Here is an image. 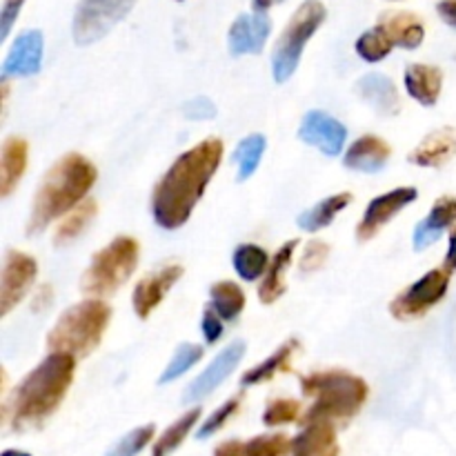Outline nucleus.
<instances>
[{
  "mask_svg": "<svg viewBox=\"0 0 456 456\" xmlns=\"http://www.w3.org/2000/svg\"><path fill=\"white\" fill-rule=\"evenodd\" d=\"M221 160L223 142L218 138H208L178 156L154 190L151 212L156 225L163 230H178L185 225Z\"/></svg>",
  "mask_w": 456,
  "mask_h": 456,
  "instance_id": "1",
  "label": "nucleus"
},
{
  "mask_svg": "<svg viewBox=\"0 0 456 456\" xmlns=\"http://www.w3.org/2000/svg\"><path fill=\"white\" fill-rule=\"evenodd\" d=\"M76 359L52 352L38 368L31 370L12 399V426L16 430L38 426L52 417L74 383Z\"/></svg>",
  "mask_w": 456,
  "mask_h": 456,
  "instance_id": "2",
  "label": "nucleus"
},
{
  "mask_svg": "<svg viewBox=\"0 0 456 456\" xmlns=\"http://www.w3.org/2000/svg\"><path fill=\"white\" fill-rule=\"evenodd\" d=\"M96 183V167L80 154H67L53 165L36 191L27 234L43 232L53 218L78 208Z\"/></svg>",
  "mask_w": 456,
  "mask_h": 456,
  "instance_id": "3",
  "label": "nucleus"
},
{
  "mask_svg": "<svg viewBox=\"0 0 456 456\" xmlns=\"http://www.w3.org/2000/svg\"><path fill=\"white\" fill-rule=\"evenodd\" d=\"M303 395L312 396L314 403L307 410L305 423L314 421H347L368 401V383L343 370L314 372L301 379Z\"/></svg>",
  "mask_w": 456,
  "mask_h": 456,
  "instance_id": "4",
  "label": "nucleus"
},
{
  "mask_svg": "<svg viewBox=\"0 0 456 456\" xmlns=\"http://www.w3.org/2000/svg\"><path fill=\"white\" fill-rule=\"evenodd\" d=\"M111 310L102 301H83L69 307L58 319L47 337V347L58 354H69L74 359L92 354L101 343L107 325H110Z\"/></svg>",
  "mask_w": 456,
  "mask_h": 456,
  "instance_id": "5",
  "label": "nucleus"
},
{
  "mask_svg": "<svg viewBox=\"0 0 456 456\" xmlns=\"http://www.w3.org/2000/svg\"><path fill=\"white\" fill-rule=\"evenodd\" d=\"M325 16H328V12H325V4L321 0H305L294 12L288 27L281 34L279 43H276L274 53H272V71H274L276 83H285V80L292 78L298 62H301L307 40L323 25Z\"/></svg>",
  "mask_w": 456,
  "mask_h": 456,
  "instance_id": "6",
  "label": "nucleus"
},
{
  "mask_svg": "<svg viewBox=\"0 0 456 456\" xmlns=\"http://www.w3.org/2000/svg\"><path fill=\"white\" fill-rule=\"evenodd\" d=\"M138 265V243L132 236H118L94 256L83 276V289L94 297L111 294L134 274Z\"/></svg>",
  "mask_w": 456,
  "mask_h": 456,
  "instance_id": "7",
  "label": "nucleus"
},
{
  "mask_svg": "<svg viewBox=\"0 0 456 456\" xmlns=\"http://www.w3.org/2000/svg\"><path fill=\"white\" fill-rule=\"evenodd\" d=\"M134 4L136 0H80L71 22L76 45H92L101 40L132 12Z\"/></svg>",
  "mask_w": 456,
  "mask_h": 456,
  "instance_id": "8",
  "label": "nucleus"
},
{
  "mask_svg": "<svg viewBox=\"0 0 456 456\" xmlns=\"http://www.w3.org/2000/svg\"><path fill=\"white\" fill-rule=\"evenodd\" d=\"M450 288V272L448 270H432L423 274L417 283L410 285L408 289L399 294L392 301L390 312L399 321H412L419 316L428 314L435 305L444 301Z\"/></svg>",
  "mask_w": 456,
  "mask_h": 456,
  "instance_id": "9",
  "label": "nucleus"
},
{
  "mask_svg": "<svg viewBox=\"0 0 456 456\" xmlns=\"http://www.w3.org/2000/svg\"><path fill=\"white\" fill-rule=\"evenodd\" d=\"M36 274H38V263L29 254L9 249L4 256L3 267V283H0V314L7 316L12 307L25 298L34 285Z\"/></svg>",
  "mask_w": 456,
  "mask_h": 456,
  "instance_id": "10",
  "label": "nucleus"
},
{
  "mask_svg": "<svg viewBox=\"0 0 456 456\" xmlns=\"http://www.w3.org/2000/svg\"><path fill=\"white\" fill-rule=\"evenodd\" d=\"M298 138L305 145L316 147L325 156H338L347 141V129L341 120L330 116L328 111H307L298 127Z\"/></svg>",
  "mask_w": 456,
  "mask_h": 456,
  "instance_id": "11",
  "label": "nucleus"
},
{
  "mask_svg": "<svg viewBox=\"0 0 456 456\" xmlns=\"http://www.w3.org/2000/svg\"><path fill=\"white\" fill-rule=\"evenodd\" d=\"M417 196L419 191L414 190V187H396V190L387 191V194L377 196V199L368 205L359 227H356V239L359 240L374 239V236L381 232V227L387 225V223L401 212V209L408 208L410 203H414Z\"/></svg>",
  "mask_w": 456,
  "mask_h": 456,
  "instance_id": "12",
  "label": "nucleus"
},
{
  "mask_svg": "<svg viewBox=\"0 0 456 456\" xmlns=\"http://www.w3.org/2000/svg\"><path fill=\"white\" fill-rule=\"evenodd\" d=\"M243 354H245L243 341L230 343V346H227L225 350H223L221 354H218L216 359L208 365V370H205L200 377H196L194 381L187 386L185 395H183V401H185V403H196V401H200V399H205L208 395H212V392L216 390V387L221 386V383L225 381V379L230 377L236 368H239V363L243 361Z\"/></svg>",
  "mask_w": 456,
  "mask_h": 456,
  "instance_id": "13",
  "label": "nucleus"
},
{
  "mask_svg": "<svg viewBox=\"0 0 456 456\" xmlns=\"http://www.w3.org/2000/svg\"><path fill=\"white\" fill-rule=\"evenodd\" d=\"M272 31V20L265 13H243L236 18L227 34L232 56L258 53L265 47V40Z\"/></svg>",
  "mask_w": 456,
  "mask_h": 456,
  "instance_id": "14",
  "label": "nucleus"
},
{
  "mask_svg": "<svg viewBox=\"0 0 456 456\" xmlns=\"http://www.w3.org/2000/svg\"><path fill=\"white\" fill-rule=\"evenodd\" d=\"M43 34L38 29L18 36L3 62V80L12 76H34L43 65Z\"/></svg>",
  "mask_w": 456,
  "mask_h": 456,
  "instance_id": "15",
  "label": "nucleus"
},
{
  "mask_svg": "<svg viewBox=\"0 0 456 456\" xmlns=\"http://www.w3.org/2000/svg\"><path fill=\"white\" fill-rule=\"evenodd\" d=\"M183 276L181 265H167L160 272H154L147 279H142L141 283L134 288V312L138 314V319H147L156 307L163 303L165 294L174 288V283H178V279Z\"/></svg>",
  "mask_w": 456,
  "mask_h": 456,
  "instance_id": "16",
  "label": "nucleus"
},
{
  "mask_svg": "<svg viewBox=\"0 0 456 456\" xmlns=\"http://www.w3.org/2000/svg\"><path fill=\"white\" fill-rule=\"evenodd\" d=\"M390 156H392V147L387 145L383 138L374 136V134H365V136H361L359 141L352 142V147L347 150L343 163H346L347 169H354V172L374 174V172H381V169L386 167Z\"/></svg>",
  "mask_w": 456,
  "mask_h": 456,
  "instance_id": "17",
  "label": "nucleus"
},
{
  "mask_svg": "<svg viewBox=\"0 0 456 456\" xmlns=\"http://www.w3.org/2000/svg\"><path fill=\"white\" fill-rule=\"evenodd\" d=\"M356 94L383 116H396L401 111V96L396 85L386 74H368L356 83Z\"/></svg>",
  "mask_w": 456,
  "mask_h": 456,
  "instance_id": "18",
  "label": "nucleus"
},
{
  "mask_svg": "<svg viewBox=\"0 0 456 456\" xmlns=\"http://www.w3.org/2000/svg\"><path fill=\"white\" fill-rule=\"evenodd\" d=\"M456 221V199L452 196H444V199L436 200L432 205L430 214L414 227V236H412V243L417 252L421 249L430 248L432 243L444 236V232L448 230L450 225Z\"/></svg>",
  "mask_w": 456,
  "mask_h": 456,
  "instance_id": "19",
  "label": "nucleus"
},
{
  "mask_svg": "<svg viewBox=\"0 0 456 456\" xmlns=\"http://www.w3.org/2000/svg\"><path fill=\"white\" fill-rule=\"evenodd\" d=\"M379 27L390 36L395 47L417 49L426 38V27L410 12H386L379 18Z\"/></svg>",
  "mask_w": 456,
  "mask_h": 456,
  "instance_id": "20",
  "label": "nucleus"
},
{
  "mask_svg": "<svg viewBox=\"0 0 456 456\" xmlns=\"http://www.w3.org/2000/svg\"><path fill=\"white\" fill-rule=\"evenodd\" d=\"M337 430L330 421L305 423V430L294 439L292 456H338Z\"/></svg>",
  "mask_w": 456,
  "mask_h": 456,
  "instance_id": "21",
  "label": "nucleus"
},
{
  "mask_svg": "<svg viewBox=\"0 0 456 456\" xmlns=\"http://www.w3.org/2000/svg\"><path fill=\"white\" fill-rule=\"evenodd\" d=\"M456 154V129L444 127L432 132L421 141V145L410 154V163L421 167H441Z\"/></svg>",
  "mask_w": 456,
  "mask_h": 456,
  "instance_id": "22",
  "label": "nucleus"
},
{
  "mask_svg": "<svg viewBox=\"0 0 456 456\" xmlns=\"http://www.w3.org/2000/svg\"><path fill=\"white\" fill-rule=\"evenodd\" d=\"M441 87H444V74H441L439 67L414 62L405 69V89L423 107L436 105Z\"/></svg>",
  "mask_w": 456,
  "mask_h": 456,
  "instance_id": "23",
  "label": "nucleus"
},
{
  "mask_svg": "<svg viewBox=\"0 0 456 456\" xmlns=\"http://www.w3.org/2000/svg\"><path fill=\"white\" fill-rule=\"evenodd\" d=\"M298 240H288L279 252L274 254V258L270 261V267L265 272V279H263L261 288H258V298L261 303L270 305L276 298H281V294L285 292V272H288L289 263H292L294 249H297Z\"/></svg>",
  "mask_w": 456,
  "mask_h": 456,
  "instance_id": "24",
  "label": "nucleus"
},
{
  "mask_svg": "<svg viewBox=\"0 0 456 456\" xmlns=\"http://www.w3.org/2000/svg\"><path fill=\"white\" fill-rule=\"evenodd\" d=\"M27 169V142L22 138H7L3 145V159H0V194L9 196L13 187L20 183Z\"/></svg>",
  "mask_w": 456,
  "mask_h": 456,
  "instance_id": "25",
  "label": "nucleus"
},
{
  "mask_svg": "<svg viewBox=\"0 0 456 456\" xmlns=\"http://www.w3.org/2000/svg\"><path fill=\"white\" fill-rule=\"evenodd\" d=\"M350 203H352V194H347V191L330 196V199L321 200V203H316L312 209L303 212L301 216L297 218L298 227L305 232L323 230V227H328L330 223H332L334 218H337Z\"/></svg>",
  "mask_w": 456,
  "mask_h": 456,
  "instance_id": "26",
  "label": "nucleus"
},
{
  "mask_svg": "<svg viewBox=\"0 0 456 456\" xmlns=\"http://www.w3.org/2000/svg\"><path fill=\"white\" fill-rule=\"evenodd\" d=\"M297 350H298V341L297 338H289V341L283 343V346H281L270 359H265L261 365H256V368L249 370L248 374H243L240 383L248 387V386H258V383L270 381V379H274L279 372H285V370H288L289 361H292L294 352Z\"/></svg>",
  "mask_w": 456,
  "mask_h": 456,
  "instance_id": "27",
  "label": "nucleus"
},
{
  "mask_svg": "<svg viewBox=\"0 0 456 456\" xmlns=\"http://www.w3.org/2000/svg\"><path fill=\"white\" fill-rule=\"evenodd\" d=\"M212 297V310L221 316L223 321H236L240 312L245 310V292L232 281H218L209 289Z\"/></svg>",
  "mask_w": 456,
  "mask_h": 456,
  "instance_id": "28",
  "label": "nucleus"
},
{
  "mask_svg": "<svg viewBox=\"0 0 456 456\" xmlns=\"http://www.w3.org/2000/svg\"><path fill=\"white\" fill-rule=\"evenodd\" d=\"M265 147H267V142L261 134L245 136L243 141L236 145L234 154H232V160H234L236 178H239L240 183L254 176V172H256L258 165H261L263 154H265Z\"/></svg>",
  "mask_w": 456,
  "mask_h": 456,
  "instance_id": "29",
  "label": "nucleus"
},
{
  "mask_svg": "<svg viewBox=\"0 0 456 456\" xmlns=\"http://www.w3.org/2000/svg\"><path fill=\"white\" fill-rule=\"evenodd\" d=\"M232 261H234L236 274L243 281H249V283L261 279L267 272V267H270V256L258 245H239Z\"/></svg>",
  "mask_w": 456,
  "mask_h": 456,
  "instance_id": "30",
  "label": "nucleus"
},
{
  "mask_svg": "<svg viewBox=\"0 0 456 456\" xmlns=\"http://www.w3.org/2000/svg\"><path fill=\"white\" fill-rule=\"evenodd\" d=\"M199 419H200V408H194V410H190L187 414H183L176 423H172V426H169L167 430L160 435V439L154 444V450H151V456L172 454L174 450H176L178 445L185 441V436L190 435L191 428L199 423Z\"/></svg>",
  "mask_w": 456,
  "mask_h": 456,
  "instance_id": "31",
  "label": "nucleus"
},
{
  "mask_svg": "<svg viewBox=\"0 0 456 456\" xmlns=\"http://www.w3.org/2000/svg\"><path fill=\"white\" fill-rule=\"evenodd\" d=\"M94 216H96V200H83V203H80L74 212H69V216L61 223V227L56 230V236H53V243L65 245L71 243L74 239H78L85 232V227L94 221Z\"/></svg>",
  "mask_w": 456,
  "mask_h": 456,
  "instance_id": "32",
  "label": "nucleus"
},
{
  "mask_svg": "<svg viewBox=\"0 0 456 456\" xmlns=\"http://www.w3.org/2000/svg\"><path fill=\"white\" fill-rule=\"evenodd\" d=\"M392 49H395V43H392L390 36H387L379 25L374 27V29H368L365 34H361V38L356 40V53H359L365 62L383 61Z\"/></svg>",
  "mask_w": 456,
  "mask_h": 456,
  "instance_id": "33",
  "label": "nucleus"
},
{
  "mask_svg": "<svg viewBox=\"0 0 456 456\" xmlns=\"http://www.w3.org/2000/svg\"><path fill=\"white\" fill-rule=\"evenodd\" d=\"M200 356H203V347L200 346H194V343H183V346H178L176 354H174V359L169 361L167 370L160 374L159 379L160 386L176 381V379L181 377V374H185L191 365L199 363Z\"/></svg>",
  "mask_w": 456,
  "mask_h": 456,
  "instance_id": "34",
  "label": "nucleus"
},
{
  "mask_svg": "<svg viewBox=\"0 0 456 456\" xmlns=\"http://www.w3.org/2000/svg\"><path fill=\"white\" fill-rule=\"evenodd\" d=\"M294 450V439L285 435H261L245 444L248 456H288Z\"/></svg>",
  "mask_w": 456,
  "mask_h": 456,
  "instance_id": "35",
  "label": "nucleus"
},
{
  "mask_svg": "<svg viewBox=\"0 0 456 456\" xmlns=\"http://www.w3.org/2000/svg\"><path fill=\"white\" fill-rule=\"evenodd\" d=\"M301 403L294 399H276L263 412V423L270 428L285 426V423H294L301 417Z\"/></svg>",
  "mask_w": 456,
  "mask_h": 456,
  "instance_id": "36",
  "label": "nucleus"
},
{
  "mask_svg": "<svg viewBox=\"0 0 456 456\" xmlns=\"http://www.w3.org/2000/svg\"><path fill=\"white\" fill-rule=\"evenodd\" d=\"M239 405H240V396H232V399H227L225 403H223L221 408L214 410L212 417H209L208 421L200 426L199 435H196V436H199V439H208V436H212L214 432L221 430V428L227 423V419L234 417L236 410H239Z\"/></svg>",
  "mask_w": 456,
  "mask_h": 456,
  "instance_id": "37",
  "label": "nucleus"
},
{
  "mask_svg": "<svg viewBox=\"0 0 456 456\" xmlns=\"http://www.w3.org/2000/svg\"><path fill=\"white\" fill-rule=\"evenodd\" d=\"M151 436H154V426L138 428V430L129 432V435L125 436V439L107 456H136L147 444H150Z\"/></svg>",
  "mask_w": 456,
  "mask_h": 456,
  "instance_id": "38",
  "label": "nucleus"
},
{
  "mask_svg": "<svg viewBox=\"0 0 456 456\" xmlns=\"http://www.w3.org/2000/svg\"><path fill=\"white\" fill-rule=\"evenodd\" d=\"M328 252H330L328 245L321 243V240H312V243H307L305 252H303L301 267L305 272L319 270V267L325 263V258H328Z\"/></svg>",
  "mask_w": 456,
  "mask_h": 456,
  "instance_id": "39",
  "label": "nucleus"
},
{
  "mask_svg": "<svg viewBox=\"0 0 456 456\" xmlns=\"http://www.w3.org/2000/svg\"><path fill=\"white\" fill-rule=\"evenodd\" d=\"M183 114L191 120L194 118L196 120L214 118V116H216V107H214V102L209 101V98L199 96V98H194V101H187L185 105H183Z\"/></svg>",
  "mask_w": 456,
  "mask_h": 456,
  "instance_id": "40",
  "label": "nucleus"
},
{
  "mask_svg": "<svg viewBox=\"0 0 456 456\" xmlns=\"http://www.w3.org/2000/svg\"><path fill=\"white\" fill-rule=\"evenodd\" d=\"M25 0H4L3 12H0V38H7L9 31H12L13 22H16L18 13H20Z\"/></svg>",
  "mask_w": 456,
  "mask_h": 456,
  "instance_id": "41",
  "label": "nucleus"
},
{
  "mask_svg": "<svg viewBox=\"0 0 456 456\" xmlns=\"http://www.w3.org/2000/svg\"><path fill=\"white\" fill-rule=\"evenodd\" d=\"M203 334L205 341H208L209 346H214V343L223 337V319L212 310V307H208L203 314Z\"/></svg>",
  "mask_w": 456,
  "mask_h": 456,
  "instance_id": "42",
  "label": "nucleus"
},
{
  "mask_svg": "<svg viewBox=\"0 0 456 456\" xmlns=\"http://www.w3.org/2000/svg\"><path fill=\"white\" fill-rule=\"evenodd\" d=\"M214 456H248L245 452V444L243 441H223L216 450H214Z\"/></svg>",
  "mask_w": 456,
  "mask_h": 456,
  "instance_id": "43",
  "label": "nucleus"
},
{
  "mask_svg": "<svg viewBox=\"0 0 456 456\" xmlns=\"http://www.w3.org/2000/svg\"><path fill=\"white\" fill-rule=\"evenodd\" d=\"M436 12L444 18L445 25H450L456 29V0H444V3L436 4Z\"/></svg>",
  "mask_w": 456,
  "mask_h": 456,
  "instance_id": "44",
  "label": "nucleus"
},
{
  "mask_svg": "<svg viewBox=\"0 0 456 456\" xmlns=\"http://www.w3.org/2000/svg\"><path fill=\"white\" fill-rule=\"evenodd\" d=\"M445 270L448 272L456 270V227L452 234H450V248H448V254H445Z\"/></svg>",
  "mask_w": 456,
  "mask_h": 456,
  "instance_id": "45",
  "label": "nucleus"
},
{
  "mask_svg": "<svg viewBox=\"0 0 456 456\" xmlns=\"http://www.w3.org/2000/svg\"><path fill=\"white\" fill-rule=\"evenodd\" d=\"M274 3H276V0H252L254 13H265L267 9H270Z\"/></svg>",
  "mask_w": 456,
  "mask_h": 456,
  "instance_id": "46",
  "label": "nucleus"
},
{
  "mask_svg": "<svg viewBox=\"0 0 456 456\" xmlns=\"http://www.w3.org/2000/svg\"><path fill=\"white\" fill-rule=\"evenodd\" d=\"M3 456H29L27 452H18V450H7Z\"/></svg>",
  "mask_w": 456,
  "mask_h": 456,
  "instance_id": "47",
  "label": "nucleus"
},
{
  "mask_svg": "<svg viewBox=\"0 0 456 456\" xmlns=\"http://www.w3.org/2000/svg\"><path fill=\"white\" fill-rule=\"evenodd\" d=\"M276 3H283V0H276Z\"/></svg>",
  "mask_w": 456,
  "mask_h": 456,
  "instance_id": "48",
  "label": "nucleus"
}]
</instances>
